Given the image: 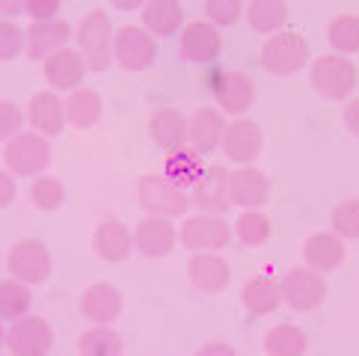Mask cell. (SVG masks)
Instances as JSON below:
<instances>
[{"instance_id": "obj_1", "label": "cell", "mask_w": 359, "mask_h": 356, "mask_svg": "<svg viewBox=\"0 0 359 356\" xmlns=\"http://www.w3.org/2000/svg\"><path fill=\"white\" fill-rule=\"evenodd\" d=\"M113 36H116V27L104 9H93L81 18L78 30H74V42H78V50L86 62V71H107L113 62Z\"/></svg>"}, {"instance_id": "obj_2", "label": "cell", "mask_w": 359, "mask_h": 356, "mask_svg": "<svg viewBox=\"0 0 359 356\" xmlns=\"http://www.w3.org/2000/svg\"><path fill=\"white\" fill-rule=\"evenodd\" d=\"M137 202L140 208L151 217H166V220H178L187 217L190 205V190L178 187L175 182L163 175H143L137 182Z\"/></svg>"}, {"instance_id": "obj_3", "label": "cell", "mask_w": 359, "mask_h": 356, "mask_svg": "<svg viewBox=\"0 0 359 356\" xmlns=\"http://www.w3.org/2000/svg\"><path fill=\"white\" fill-rule=\"evenodd\" d=\"M50 143L48 137L36 131H21L18 137H12L9 143H4V163L15 178H39L50 167Z\"/></svg>"}, {"instance_id": "obj_4", "label": "cell", "mask_w": 359, "mask_h": 356, "mask_svg": "<svg viewBox=\"0 0 359 356\" xmlns=\"http://www.w3.org/2000/svg\"><path fill=\"white\" fill-rule=\"evenodd\" d=\"M309 62H312L309 42L294 30H279L273 36H267V42L262 48V66L264 71L276 74V78H291V74H297Z\"/></svg>"}, {"instance_id": "obj_5", "label": "cell", "mask_w": 359, "mask_h": 356, "mask_svg": "<svg viewBox=\"0 0 359 356\" xmlns=\"http://www.w3.org/2000/svg\"><path fill=\"white\" fill-rule=\"evenodd\" d=\"M309 83H312L315 93L324 95L327 101H348L353 95L356 83H359V71L348 57L327 54L320 60H312Z\"/></svg>"}, {"instance_id": "obj_6", "label": "cell", "mask_w": 359, "mask_h": 356, "mask_svg": "<svg viewBox=\"0 0 359 356\" xmlns=\"http://www.w3.org/2000/svg\"><path fill=\"white\" fill-rule=\"evenodd\" d=\"M6 271H9L12 279L27 282V285L48 282L50 271H54V261H50V252L45 247V240H39V238L15 240L6 252Z\"/></svg>"}, {"instance_id": "obj_7", "label": "cell", "mask_w": 359, "mask_h": 356, "mask_svg": "<svg viewBox=\"0 0 359 356\" xmlns=\"http://www.w3.org/2000/svg\"><path fill=\"white\" fill-rule=\"evenodd\" d=\"M235 238L232 226L223 214H194V217H184L182 232H178V240L182 247L190 252H217L226 249L229 240Z\"/></svg>"}, {"instance_id": "obj_8", "label": "cell", "mask_w": 359, "mask_h": 356, "mask_svg": "<svg viewBox=\"0 0 359 356\" xmlns=\"http://www.w3.org/2000/svg\"><path fill=\"white\" fill-rule=\"evenodd\" d=\"M158 60V39L146 27L125 24L113 36V62L125 71H146Z\"/></svg>"}, {"instance_id": "obj_9", "label": "cell", "mask_w": 359, "mask_h": 356, "mask_svg": "<svg viewBox=\"0 0 359 356\" xmlns=\"http://www.w3.org/2000/svg\"><path fill=\"white\" fill-rule=\"evenodd\" d=\"M282 303L294 312H315L320 303L327 300V279L315 273L312 267H291V271L279 279Z\"/></svg>"}, {"instance_id": "obj_10", "label": "cell", "mask_w": 359, "mask_h": 356, "mask_svg": "<svg viewBox=\"0 0 359 356\" xmlns=\"http://www.w3.org/2000/svg\"><path fill=\"white\" fill-rule=\"evenodd\" d=\"M54 348V329L39 315H24L6 327V350L12 356H48Z\"/></svg>"}, {"instance_id": "obj_11", "label": "cell", "mask_w": 359, "mask_h": 356, "mask_svg": "<svg viewBox=\"0 0 359 356\" xmlns=\"http://www.w3.org/2000/svg\"><path fill=\"white\" fill-rule=\"evenodd\" d=\"M223 54V36L211 21H190L178 36V57L194 66H211Z\"/></svg>"}, {"instance_id": "obj_12", "label": "cell", "mask_w": 359, "mask_h": 356, "mask_svg": "<svg viewBox=\"0 0 359 356\" xmlns=\"http://www.w3.org/2000/svg\"><path fill=\"white\" fill-rule=\"evenodd\" d=\"M211 95L217 101V107L238 119V116H243V113L252 107V101H255V81L250 78L247 71L229 69V71L214 74Z\"/></svg>"}, {"instance_id": "obj_13", "label": "cell", "mask_w": 359, "mask_h": 356, "mask_svg": "<svg viewBox=\"0 0 359 356\" xmlns=\"http://www.w3.org/2000/svg\"><path fill=\"white\" fill-rule=\"evenodd\" d=\"M190 205L202 214H226L232 208V196H229V170L223 163H211L205 167L199 182L190 187Z\"/></svg>"}, {"instance_id": "obj_14", "label": "cell", "mask_w": 359, "mask_h": 356, "mask_svg": "<svg viewBox=\"0 0 359 356\" xmlns=\"http://www.w3.org/2000/svg\"><path fill=\"white\" fill-rule=\"evenodd\" d=\"M24 54L33 62H45L50 54H57L60 48H69L74 39V30L66 18H54V21H30V27H24Z\"/></svg>"}, {"instance_id": "obj_15", "label": "cell", "mask_w": 359, "mask_h": 356, "mask_svg": "<svg viewBox=\"0 0 359 356\" xmlns=\"http://www.w3.org/2000/svg\"><path fill=\"white\" fill-rule=\"evenodd\" d=\"M220 149H223V155L229 160L238 163V167H250V163H255L262 155V149H264V134L259 128V122L243 119V116L229 122Z\"/></svg>"}, {"instance_id": "obj_16", "label": "cell", "mask_w": 359, "mask_h": 356, "mask_svg": "<svg viewBox=\"0 0 359 356\" xmlns=\"http://www.w3.org/2000/svg\"><path fill=\"white\" fill-rule=\"evenodd\" d=\"M178 244V228L166 217L146 214L134 228V249L143 259H166Z\"/></svg>"}, {"instance_id": "obj_17", "label": "cell", "mask_w": 359, "mask_h": 356, "mask_svg": "<svg viewBox=\"0 0 359 356\" xmlns=\"http://www.w3.org/2000/svg\"><path fill=\"white\" fill-rule=\"evenodd\" d=\"M187 279L202 294H223L232 282V267L220 252H194L187 261Z\"/></svg>"}, {"instance_id": "obj_18", "label": "cell", "mask_w": 359, "mask_h": 356, "mask_svg": "<svg viewBox=\"0 0 359 356\" xmlns=\"http://www.w3.org/2000/svg\"><path fill=\"white\" fill-rule=\"evenodd\" d=\"M78 309H81V315L86 317L89 324L113 327V321H119V315L125 309V297H122V291L116 285L95 282L81 294Z\"/></svg>"}, {"instance_id": "obj_19", "label": "cell", "mask_w": 359, "mask_h": 356, "mask_svg": "<svg viewBox=\"0 0 359 356\" xmlns=\"http://www.w3.org/2000/svg\"><path fill=\"white\" fill-rule=\"evenodd\" d=\"M42 71H45V81L54 93H74L83 78H86V62L81 57L78 48H60L57 54H50L45 62H42Z\"/></svg>"}, {"instance_id": "obj_20", "label": "cell", "mask_w": 359, "mask_h": 356, "mask_svg": "<svg viewBox=\"0 0 359 356\" xmlns=\"http://www.w3.org/2000/svg\"><path fill=\"white\" fill-rule=\"evenodd\" d=\"M27 122H30V128L36 134H42V137H60L62 131H66V101H62L60 93H54V89H45V93H36L30 98V104H27Z\"/></svg>"}, {"instance_id": "obj_21", "label": "cell", "mask_w": 359, "mask_h": 356, "mask_svg": "<svg viewBox=\"0 0 359 356\" xmlns=\"http://www.w3.org/2000/svg\"><path fill=\"white\" fill-rule=\"evenodd\" d=\"M229 196L232 205L250 211V208H262L271 199V178H267L255 163L250 167H238L235 172H229Z\"/></svg>"}, {"instance_id": "obj_22", "label": "cell", "mask_w": 359, "mask_h": 356, "mask_svg": "<svg viewBox=\"0 0 359 356\" xmlns=\"http://www.w3.org/2000/svg\"><path fill=\"white\" fill-rule=\"evenodd\" d=\"M226 113L220 107H199L190 116V128H187V146L196 149L199 155H214L223 146V134H226Z\"/></svg>"}, {"instance_id": "obj_23", "label": "cell", "mask_w": 359, "mask_h": 356, "mask_svg": "<svg viewBox=\"0 0 359 356\" xmlns=\"http://www.w3.org/2000/svg\"><path fill=\"white\" fill-rule=\"evenodd\" d=\"M187 128L190 119L175 107H161L149 116V137L151 143L163 151H175L187 146Z\"/></svg>"}, {"instance_id": "obj_24", "label": "cell", "mask_w": 359, "mask_h": 356, "mask_svg": "<svg viewBox=\"0 0 359 356\" xmlns=\"http://www.w3.org/2000/svg\"><path fill=\"white\" fill-rule=\"evenodd\" d=\"M303 261L315 273H332L344 261V240L336 232H315L303 244Z\"/></svg>"}, {"instance_id": "obj_25", "label": "cell", "mask_w": 359, "mask_h": 356, "mask_svg": "<svg viewBox=\"0 0 359 356\" xmlns=\"http://www.w3.org/2000/svg\"><path fill=\"white\" fill-rule=\"evenodd\" d=\"M93 249L101 261L119 264L134 252V232L122 220H104L93 235Z\"/></svg>"}, {"instance_id": "obj_26", "label": "cell", "mask_w": 359, "mask_h": 356, "mask_svg": "<svg viewBox=\"0 0 359 356\" xmlns=\"http://www.w3.org/2000/svg\"><path fill=\"white\" fill-rule=\"evenodd\" d=\"M140 18H143V27L155 39H170V36H178L184 27V6L182 0H149L140 9Z\"/></svg>"}, {"instance_id": "obj_27", "label": "cell", "mask_w": 359, "mask_h": 356, "mask_svg": "<svg viewBox=\"0 0 359 356\" xmlns=\"http://www.w3.org/2000/svg\"><path fill=\"white\" fill-rule=\"evenodd\" d=\"M241 303L252 317H264V315H273L282 306V291H279V279L259 273L243 282L241 291Z\"/></svg>"}, {"instance_id": "obj_28", "label": "cell", "mask_w": 359, "mask_h": 356, "mask_svg": "<svg viewBox=\"0 0 359 356\" xmlns=\"http://www.w3.org/2000/svg\"><path fill=\"white\" fill-rule=\"evenodd\" d=\"M101 116H104V98H101L95 89L78 86L74 93L66 95V122L72 128H78V131L95 128Z\"/></svg>"}, {"instance_id": "obj_29", "label": "cell", "mask_w": 359, "mask_h": 356, "mask_svg": "<svg viewBox=\"0 0 359 356\" xmlns=\"http://www.w3.org/2000/svg\"><path fill=\"white\" fill-rule=\"evenodd\" d=\"M243 15H247L252 33L273 36L288 24V4L285 0H250Z\"/></svg>"}, {"instance_id": "obj_30", "label": "cell", "mask_w": 359, "mask_h": 356, "mask_svg": "<svg viewBox=\"0 0 359 356\" xmlns=\"http://www.w3.org/2000/svg\"><path fill=\"white\" fill-rule=\"evenodd\" d=\"M205 170V163H202V155L196 149H175V151H166V160H163V178H170V182H175L178 187H184L190 190L196 182H199V175Z\"/></svg>"}, {"instance_id": "obj_31", "label": "cell", "mask_w": 359, "mask_h": 356, "mask_svg": "<svg viewBox=\"0 0 359 356\" xmlns=\"http://www.w3.org/2000/svg\"><path fill=\"white\" fill-rule=\"evenodd\" d=\"M309 338L300 327L294 324H276L264 336V353L267 356H306Z\"/></svg>"}, {"instance_id": "obj_32", "label": "cell", "mask_w": 359, "mask_h": 356, "mask_svg": "<svg viewBox=\"0 0 359 356\" xmlns=\"http://www.w3.org/2000/svg\"><path fill=\"white\" fill-rule=\"evenodd\" d=\"M78 353L81 356H122L125 353V341L113 327L93 324L86 333H81Z\"/></svg>"}, {"instance_id": "obj_33", "label": "cell", "mask_w": 359, "mask_h": 356, "mask_svg": "<svg viewBox=\"0 0 359 356\" xmlns=\"http://www.w3.org/2000/svg\"><path fill=\"white\" fill-rule=\"evenodd\" d=\"M33 306V291L27 282H18V279H4L0 282V321H18V317L30 315Z\"/></svg>"}, {"instance_id": "obj_34", "label": "cell", "mask_w": 359, "mask_h": 356, "mask_svg": "<svg viewBox=\"0 0 359 356\" xmlns=\"http://www.w3.org/2000/svg\"><path fill=\"white\" fill-rule=\"evenodd\" d=\"M232 232L243 247H262V244H267V238H271L273 228H271L267 214H262V208H250V211H241Z\"/></svg>"}, {"instance_id": "obj_35", "label": "cell", "mask_w": 359, "mask_h": 356, "mask_svg": "<svg viewBox=\"0 0 359 356\" xmlns=\"http://www.w3.org/2000/svg\"><path fill=\"white\" fill-rule=\"evenodd\" d=\"M327 42L341 57L359 54V15H336L327 27Z\"/></svg>"}, {"instance_id": "obj_36", "label": "cell", "mask_w": 359, "mask_h": 356, "mask_svg": "<svg viewBox=\"0 0 359 356\" xmlns=\"http://www.w3.org/2000/svg\"><path fill=\"white\" fill-rule=\"evenodd\" d=\"M30 202L39 211H60L66 202V187L57 175H39L30 184Z\"/></svg>"}, {"instance_id": "obj_37", "label": "cell", "mask_w": 359, "mask_h": 356, "mask_svg": "<svg viewBox=\"0 0 359 356\" xmlns=\"http://www.w3.org/2000/svg\"><path fill=\"white\" fill-rule=\"evenodd\" d=\"M330 226L341 240H359V199L339 202L330 214Z\"/></svg>"}, {"instance_id": "obj_38", "label": "cell", "mask_w": 359, "mask_h": 356, "mask_svg": "<svg viewBox=\"0 0 359 356\" xmlns=\"http://www.w3.org/2000/svg\"><path fill=\"white\" fill-rule=\"evenodd\" d=\"M24 27H18V21L0 18V62H12L24 54Z\"/></svg>"}, {"instance_id": "obj_39", "label": "cell", "mask_w": 359, "mask_h": 356, "mask_svg": "<svg viewBox=\"0 0 359 356\" xmlns=\"http://www.w3.org/2000/svg\"><path fill=\"white\" fill-rule=\"evenodd\" d=\"M243 15V0H205V21H211L217 30L232 27Z\"/></svg>"}, {"instance_id": "obj_40", "label": "cell", "mask_w": 359, "mask_h": 356, "mask_svg": "<svg viewBox=\"0 0 359 356\" xmlns=\"http://www.w3.org/2000/svg\"><path fill=\"white\" fill-rule=\"evenodd\" d=\"M24 110L9 98H0V143H9L12 137H18L24 131Z\"/></svg>"}, {"instance_id": "obj_41", "label": "cell", "mask_w": 359, "mask_h": 356, "mask_svg": "<svg viewBox=\"0 0 359 356\" xmlns=\"http://www.w3.org/2000/svg\"><path fill=\"white\" fill-rule=\"evenodd\" d=\"M24 15L30 21H54L60 18V0H24Z\"/></svg>"}, {"instance_id": "obj_42", "label": "cell", "mask_w": 359, "mask_h": 356, "mask_svg": "<svg viewBox=\"0 0 359 356\" xmlns=\"http://www.w3.org/2000/svg\"><path fill=\"white\" fill-rule=\"evenodd\" d=\"M18 196V178L12 175L6 167H0V211L9 208Z\"/></svg>"}, {"instance_id": "obj_43", "label": "cell", "mask_w": 359, "mask_h": 356, "mask_svg": "<svg viewBox=\"0 0 359 356\" xmlns=\"http://www.w3.org/2000/svg\"><path fill=\"white\" fill-rule=\"evenodd\" d=\"M344 128H348L353 137H359V98H351L348 107H344Z\"/></svg>"}, {"instance_id": "obj_44", "label": "cell", "mask_w": 359, "mask_h": 356, "mask_svg": "<svg viewBox=\"0 0 359 356\" xmlns=\"http://www.w3.org/2000/svg\"><path fill=\"white\" fill-rule=\"evenodd\" d=\"M194 356H238V350L232 345H226V341H211V345L199 348Z\"/></svg>"}, {"instance_id": "obj_45", "label": "cell", "mask_w": 359, "mask_h": 356, "mask_svg": "<svg viewBox=\"0 0 359 356\" xmlns=\"http://www.w3.org/2000/svg\"><path fill=\"white\" fill-rule=\"evenodd\" d=\"M24 15V0H0V18H12Z\"/></svg>"}, {"instance_id": "obj_46", "label": "cell", "mask_w": 359, "mask_h": 356, "mask_svg": "<svg viewBox=\"0 0 359 356\" xmlns=\"http://www.w3.org/2000/svg\"><path fill=\"white\" fill-rule=\"evenodd\" d=\"M110 4L116 9H122V12H134V9H143L149 0H110Z\"/></svg>"}, {"instance_id": "obj_47", "label": "cell", "mask_w": 359, "mask_h": 356, "mask_svg": "<svg viewBox=\"0 0 359 356\" xmlns=\"http://www.w3.org/2000/svg\"><path fill=\"white\" fill-rule=\"evenodd\" d=\"M0 348H6V327H4V321H0Z\"/></svg>"}]
</instances>
